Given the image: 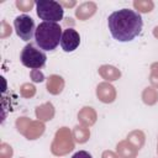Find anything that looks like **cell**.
I'll use <instances>...</instances> for the list:
<instances>
[{
	"instance_id": "cell-5",
	"label": "cell",
	"mask_w": 158,
	"mask_h": 158,
	"mask_svg": "<svg viewBox=\"0 0 158 158\" xmlns=\"http://www.w3.org/2000/svg\"><path fill=\"white\" fill-rule=\"evenodd\" d=\"M14 27L17 36L23 41H30L36 32L35 21L28 15H20L14 21Z\"/></svg>"
},
{
	"instance_id": "cell-7",
	"label": "cell",
	"mask_w": 158,
	"mask_h": 158,
	"mask_svg": "<svg viewBox=\"0 0 158 158\" xmlns=\"http://www.w3.org/2000/svg\"><path fill=\"white\" fill-rule=\"evenodd\" d=\"M72 158H93V157H91V154H90L89 152H86V151H79V152L74 153V154L72 156Z\"/></svg>"
},
{
	"instance_id": "cell-1",
	"label": "cell",
	"mask_w": 158,
	"mask_h": 158,
	"mask_svg": "<svg viewBox=\"0 0 158 158\" xmlns=\"http://www.w3.org/2000/svg\"><path fill=\"white\" fill-rule=\"evenodd\" d=\"M111 36L118 42H130L137 37L143 27L141 15L131 9L114 11L107 19Z\"/></svg>"
},
{
	"instance_id": "cell-4",
	"label": "cell",
	"mask_w": 158,
	"mask_h": 158,
	"mask_svg": "<svg viewBox=\"0 0 158 158\" xmlns=\"http://www.w3.org/2000/svg\"><path fill=\"white\" fill-rule=\"evenodd\" d=\"M21 63L30 69H40L46 64L47 56L41 48H37L35 44L28 43L23 47L20 54Z\"/></svg>"
},
{
	"instance_id": "cell-3",
	"label": "cell",
	"mask_w": 158,
	"mask_h": 158,
	"mask_svg": "<svg viewBox=\"0 0 158 158\" xmlns=\"http://www.w3.org/2000/svg\"><path fill=\"white\" fill-rule=\"evenodd\" d=\"M37 15L44 22H54L57 23L63 19V6L54 0H40L36 2Z\"/></svg>"
},
{
	"instance_id": "cell-6",
	"label": "cell",
	"mask_w": 158,
	"mask_h": 158,
	"mask_svg": "<svg viewBox=\"0 0 158 158\" xmlns=\"http://www.w3.org/2000/svg\"><path fill=\"white\" fill-rule=\"evenodd\" d=\"M80 43V36L74 28H67L62 33L60 47L64 52H73Z\"/></svg>"
},
{
	"instance_id": "cell-2",
	"label": "cell",
	"mask_w": 158,
	"mask_h": 158,
	"mask_svg": "<svg viewBox=\"0 0 158 158\" xmlns=\"http://www.w3.org/2000/svg\"><path fill=\"white\" fill-rule=\"evenodd\" d=\"M62 27L54 22H41L35 32L36 44L42 51H53L62 38Z\"/></svg>"
}]
</instances>
